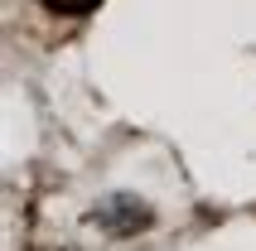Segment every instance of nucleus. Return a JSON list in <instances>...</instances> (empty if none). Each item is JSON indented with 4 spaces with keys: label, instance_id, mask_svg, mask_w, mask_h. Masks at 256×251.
Listing matches in <instances>:
<instances>
[{
    "label": "nucleus",
    "instance_id": "obj_1",
    "mask_svg": "<svg viewBox=\"0 0 256 251\" xmlns=\"http://www.w3.org/2000/svg\"><path fill=\"white\" fill-rule=\"evenodd\" d=\"M92 222L102 227V232H112V237H130V232H140V227H150V208H145L140 198H106V203H97V212H92Z\"/></svg>",
    "mask_w": 256,
    "mask_h": 251
},
{
    "label": "nucleus",
    "instance_id": "obj_2",
    "mask_svg": "<svg viewBox=\"0 0 256 251\" xmlns=\"http://www.w3.org/2000/svg\"><path fill=\"white\" fill-rule=\"evenodd\" d=\"M48 14H63V20H82V14H92L102 5V0H39Z\"/></svg>",
    "mask_w": 256,
    "mask_h": 251
}]
</instances>
